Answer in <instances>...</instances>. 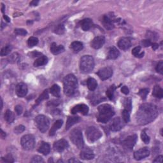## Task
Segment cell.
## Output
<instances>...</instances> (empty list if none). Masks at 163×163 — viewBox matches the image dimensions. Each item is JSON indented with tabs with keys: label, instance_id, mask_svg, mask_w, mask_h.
<instances>
[{
	"label": "cell",
	"instance_id": "obj_60",
	"mask_svg": "<svg viewBox=\"0 0 163 163\" xmlns=\"http://www.w3.org/2000/svg\"><path fill=\"white\" fill-rule=\"evenodd\" d=\"M1 5H2V7H1V12H2V13H3L5 12V6L3 4H1Z\"/></svg>",
	"mask_w": 163,
	"mask_h": 163
},
{
	"label": "cell",
	"instance_id": "obj_28",
	"mask_svg": "<svg viewBox=\"0 0 163 163\" xmlns=\"http://www.w3.org/2000/svg\"><path fill=\"white\" fill-rule=\"evenodd\" d=\"M152 95L155 98L161 99L163 97V91L162 88L159 85H155L153 89Z\"/></svg>",
	"mask_w": 163,
	"mask_h": 163
},
{
	"label": "cell",
	"instance_id": "obj_48",
	"mask_svg": "<svg viewBox=\"0 0 163 163\" xmlns=\"http://www.w3.org/2000/svg\"><path fill=\"white\" fill-rule=\"evenodd\" d=\"M2 160L4 162H14V158L12 157V155H6L5 157H2Z\"/></svg>",
	"mask_w": 163,
	"mask_h": 163
},
{
	"label": "cell",
	"instance_id": "obj_11",
	"mask_svg": "<svg viewBox=\"0 0 163 163\" xmlns=\"http://www.w3.org/2000/svg\"><path fill=\"white\" fill-rule=\"evenodd\" d=\"M78 112L81 113L84 115H87L89 112V107L85 104H79L75 106L71 110V114L74 115L76 114Z\"/></svg>",
	"mask_w": 163,
	"mask_h": 163
},
{
	"label": "cell",
	"instance_id": "obj_23",
	"mask_svg": "<svg viewBox=\"0 0 163 163\" xmlns=\"http://www.w3.org/2000/svg\"><path fill=\"white\" fill-rule=\"evenodd\" d=\"M102 22H103V24L105 27L108 30L112 29L113 28H114V22H113V21L111 19V18L109 17L108 15H105L103 17V18Z\"/></svg>",
	"mask_w": 163,
	"mask_h": 163
},
{
	"label": "cell",
	"instance_id": "obj_56",
	"mask_svg": "<svg viewBox=\"0 0 163 163\" xmlns=\"http://www.w3.org/2000/svg\"><path fill=\"white\" fill-rule=\"evenodd\" d=\"M152 47L153 50L155 51V50H157L159 48V45L156 44V43H153V44H152Z\"/></svg>",
	"mask_w": 163,
	"mask_h": 163
},
{
	"label": "cell",
	"instance_id": "obj_39",
	"mask_svg": "<svg viewBox=\"0 0 163 163\" xmlns=\"http://www.w3.org/2000/svg\"><path fill=\"white\" fill-rule=\"evenodd\" d=\"M124 106L125 110H128V112H131V108H132V103H131V99L130 98H127L125 99L124 103Z\"/></svg>",
	"mask_w": 163,
	"mask_h": 163
},
{
	"label": "cell",
	"instance_id": "obj_51",
	"mask_svg": "<svg viewBox=\"0 0 163 163\" xmlns=\"http://www.w3.org/2000/svg\"><path fill=\"white\" fill-rule=\"evenodd\" d=\"M121 91L122 93H124V94L126 95H128L129 94V90L128 89V87H127V86H123V87H122L121 89Z\"/></svg>",
	"mask_w": 163,
	"mask_h": 163
},
{
	"label": "cell",
	"instance_id": "obj_8",
	"mask_svg": "<svg viewBox=\"0 0 163 163\" xmlns=\"http://www.w3.org/2000/svg\"><path fill=\"white\" fill-rule=\"evenodd\" d=\"M21 144L22 148L26 151L32 150L35 145V137L32 135H24L21 138Z\"/></svg>",
	"mask_w": 163,
	"mask_h": 163
},
{
	"label": "cell",
	"instance_id": "obj_49",
	"mask_svg": "<svg viewBox=\"0 0 163 163\" xmlns=\"http://www.w3.org/2000/svg\"><path fill=\"white\" fill-rule=\"evenodd\" d=\"M141 45L145 46V47H147V46H149L152 45V43L149 40H142L141 42Z\"/></svg>",
	"mask_w": 163,
	"mask_h": 163
},
{
	"label": "cell",
	"instance_id": "obj_1",
	"mask_svg": "<svg viewBox=\"0 0 163 163\" xmlns=\"http://www.w3.org/2000/svg\"><path fill=\"white\" fill-rule=\"evenodd\" d=\"M158 115L157 107L154 104L141 105L136 114V122L139 125H146L154 121Z\"/></svg>",
	"mask_w": 163,
	"mask_h": 163
},
{
	"label": "cell",
	"instance_id": "obj_31",
	"mask_svg": "<svg viewBox=\"0 0 163 163\" xmlns=\"http://www.w3.org/2000/svg\"><path fill=\"white\" fill-rule=\"evenodd\" d=\"M49 92L47 90H45L44 92H43L42 94L39 96L38 98L36 99V103L35 105L34 106H36L37 105H38L40 103L43 101V100H45V99H47L49 98Z\"/></svg>",
	"mask_w": 163,
	"mask_h": 163
},
{
	"label": "cell",
	"instance_id": "obj_10",
	"mask_svg": "<svg viewBox=\"0 0 163 163\" xmlns=\"http://www.w3.org/2000/svg\"><path fill=\"white\" fill-rule=\"evenodd\" d=\"M150 155V151L147 147H144L134 153V158L137 161L141 160Z\"/></svg>",
	"mask_w": 163,
	"mask_h": 163
},
{
	"label": "cell",
	"instance_id": "obj_21",
	"mask_svg": "<svg viewBox=\"0 0 163 163\" xmlns=\"http://www.w3.org/2000/svg\"><path fill=\"white\" fill-rule=\"evenodd\" d=\"M80 121V117L78 116H74V117H71L69 116L68 118L67 122H66V129L68 130V129L71 128L74 124H76Z\"/></svg>",
	"mask_w": 163,
	"mask_h": 163
},
{
	"label": "cell",
	"instance_id": "obj_55",
	"mask_svg": "<svg viewBox=\"0 0 163 163\" xmlns=\"http://www.w3.org/2000/svg\"><path fill=\"white\" fill-rule=\"evenodd\" d=\"M68 162L69 163H74V162H80L79 160L78 159H76L75 158H71L69 160H68Z\"/></svg>",
	"mask_w": 163,
	"mask_h": 163
},
{
	"label": "cell",
	"instance_id": "obj_50",
	"mask_svg": "<svg viewBox=\"0 0 163 163\" xmlns=\"http://www.w3.org/2000/svg\"><path fill=\"white\" fill-rule=\"evenodd\" d=\"M15 111L16 112V114H17L18 115L22 114V111H23V108L21 105H17L15 108Z\"/></svg>",
	"mask_w": 163,
	"mask_h": 163
},
{
	"label": "cell",
	"instance_id": "obj_52",
	"mask_svg": "<svg viewBox=\"0 0 163 163\" xmlns=\"http://www.w3.org/2000/svg\"><path fill=\"white\" fill-rule=\"evenodd\" d=\"M30 55H31V57L35 58V57H38V56L41 55L42 54H41L40 52H37V51H34V52H31V54H30Z\"/></svg>",
	"mask_w": 163,
	"mask_h": 163
},
{
	"label": "cell",
	"instance_id": "obj_5",
	"mask_svg": "<svg viewBox=\"0 0 163 163\" xmlns=\"http://www.w3.org/2000/svg\"><path fill=\"white\" fill-rule=\"evenodd\" d=\"M71 141L78 148L83 149L84 147V141L83 138L82 132L80 129H73L69 135Z\"/></svg>",
	"mask_w": 163,
	"mask_h": 163
},
{
	"label": "cell",
	"instance_id": "obj_22",
	"mask_svg": "<svg viewBox=\"0 0 163 163\" xmlns=\"http://www.w3.org/2000/svg\"><path fill=\"white\" fill-rule=\"evenodd\" d=\"M65 51V48L62 45H58L55 43H53L51 46V52L54 55H58Z\"/></svg>",
	"mask_w": 163,
	"mask_h": 163
},
{
	"label": "cell",
	"instance_id": "obj_53",
	"mask_svg": "<svg viewBox=\"0 0 163 163\" xmlns=\"http://www.w3.org/2000/svg\"><path fill=\"white\" fill-rule=\"evenodd\" d=\"M162 162V155L157 156V157L154 160V162Z\"/></svg>",
	"mask_w": 163,
	"mask_h": 163
},
{
	"label": "cell",
	"instance_id": "obj_2",
	"mask_svg": "<svg viewBox=\"0 0 163 163\" xmlns=\"http://www.w3.org/2000/svg\"><path fill=\"white\" fill-rule=\"evenodd\" d=\"M98 121L101 123L108 122L115 115L114 108L109 104H103L98 107Z\"/></svg>",
	"mask_w": 163,
	"mask_h": 163
},
{
	"label": "cell",
	"instance_id": "obj_46",
	"mask_svg": "<svg viewBox=\"0 0 163 163\" xmlns=\"http://www.w3.org/2000/svg\"><path fill=\"white\" fill-rule=\"evenodd\" d=\"M33 163H36V162H44V159L42 157L39 155H35L33 157L32 160L31 161Z\"/></svg>",
	"mask_w": 163,
	"mask_h": 163
},
{
	"label": "cell",
	"instance_id": "obj_57",
	"mask_svg": "<svg viewBox=\"0 0 163 163\" xmlns=\"http://www.w3.org/2000/svg\"><path fill=\"white\" fill-rule=\"evenodd\" d=\"M39 3V1H32L31 3H30V6H37L38 4Z\"/></svg>",
	"mask_w": 163,
	"mask_h": 163
},
{
	"label": "cell",
	"instance_id": "obj_25",
	"mask_svg": "<svg viewBox=\"0 0 163 163\" xmlns=\"http://www.w3.org/2000/svg\"><path fill=\"white\" fill-rule=\"evenodd\" d=\"M63 124V121L62 120H58L57 121H56L54 125L52 126V127L51 128V131H50L49 132V135L50 136H54L56 131H57L59 129H60L61 128V126Z\"/></svg>",
	"mask_w": 163,
	"mask_h": 163
},
{
	"label": "cell",
	"instance_id": "obj_40",
	"mask_svg": "<svg viewBox=\"0 0 163 163\" xmlns=\"http://www.w3.org/2000/svg\"><path fill=\"white\" fill-rule=\"evenodd\" d=\"M122 119L126 123H128L130 121V114H129V112H128V110H126L124 109V110L122 111Z\"/></svg>",
	"mask_w": 163,
	"mask_h": 163
},
{
	"label": "cell",
	"instance_id": "obj_16",
	"mask_svg": "<svg viewBox=\"0 0 163 163\" xmlns=\"http://www.w3.org/2000/svg\"><path fill=\"white\" fill-rule=\"evenodd\" d=\"M105 42V38L103 36H96L91 42V46L94 49L101 48Z\"/></svg>",
	"mask_w": 163,
	"mask_h": 163
},
{
	"label": "cell",
	"instance_id": "obj_24",
	"mask_svg": "<svg viewBox=\"0 0 163 163\" xmlns=\"http://www.w3.org/2000/svg\"><path fill=\"white\" fill-rule=\"evenodd\" d=\"M84 48V45L82 42L78 41H75L72 42L70 45V49L75 53L80 52Z\"/></svg>",
	"mask_w": 163,
	"mask_h": 163
},
{
	"label": "cell",
	"instance_id": "obj_43",
	"mask_svg": "<svg viewBox=\"0 0 163 163\" xmlns=\"http://www.w3.org/2000/svg\"><path fill=\"white\" fill-rule=\"evenodd\" d=\"M25 130V127L22 125H19L15 127L14 129V132L15 134H21Z\"/></svg>",
	"mask_w": 163,
	"mask_h": 163
},
{
	"label": "cell",
	"instance_id": "obj_27",
	"mask_svg": "<svg viewBox=\"0 0 163 163\" xmlns=\"http://www.w3.org/2000/svg\"><path fill=\"white\" fill-rule=\"evenodd\" d=\"M48 62V58L45 55L40 56L39 58H38L36 61L34 62V66L35 67H40V66H42L46 65Z\"/></svg>",
	"mask_w": 163,
	"mask_h": 163
},
{
	"label": "cell",
	"instance_id": "obj_14",
	"mask_svg": "<svg viewBox=\"0 0 163 163\" xmlns=\"http://www.w3.org/2000/svg\"><path fill=\"white\" fill-rule=\"evenodd\" d=\"M15 92L16 94L19 97H24L28 93L27 85H26L24 83H19L15 87Z\"/></svg>",
	"mask_w": 163,
	"mask_h": 163
},
{
	"label": "cell",
	"instance_id": "obj_35",
	"mask_svg": "<svg viewBox=\"0 0 163 163\" xmlns=\"http://www.w3.org/2000/svg\"><path fill=\"white\" fill-rule=\"evenodd\" d=\"M20 59V55L17 54V53H14L12 54L10 56H9L8 58V61H9V62L10 63H17V62H19Z\"/></svg>",
	"mask_w": 163,
	"mask_h": 163
},
{
	"label": "cell",
	"instance_id": "obj_34",
	"mask_svg": "<svg viewBox=\"0 0 163 163\" xmlns=\"http://www.w3.org/2000/svg\"><path fill=\"white\" fill-rule=\"evenodd\" d=\"M65 32V27L63 24H59L56 26L54 29V33L57 35H62Z\"/></svg>",
	"mask_w": 163,
	"mask_h": 163
},
{
	"label": "cell",
	"instance_id": "obj_41",
	"mask_svg": "<svg viewBox=\"0 0 163 163\" xmlns=\"http://www.w3.org/2000/svg\"><path fill=\"white\" fill-rule=\"evenodd\" d=\"M148 93H149V89L145 88V89H142L141 90H139L138 94L140 96L141 99H145L146 98H147V96Z\"/></svg>",
	"mask_w": 163,
	"mask_h": 163
},
{
	"label": "cell",
	"instance_id": "obj_32",
	"mask_svg": "<svg viewBox=\"0 0 163 163\" xmlns=\"http://www.w3.org/2000/svg\"><path fill=\"white\" fill-rule=\"evenodd\" d=\"M60 91H61V89H60V87L57 84L52 85V87L50 89V92L53 96L58 98L60 97Z\"/></svg>",
	"mask_w": 163,
	"mask_h": 163
},
{
	"label": "cell",
	"instance_id": "obj_15",
	"mask_svg": "<svg viewBox=\"0 0 163 163\" xmlns=\"http://www.w3.org/2000/svg\"><path fill=\"white\" fill-rule=\"evenodd\" d=\"M136 140H137V136L136 135H132L126 138L122 143L126 148L132 149L136 144Z\"/></svg>",
	"mask_w": 163,
	"mask_h": 163
},
{
	"label": "cell",
	"instance_id": "obj_13",
	"mask_svg": "<svg viewBox=\"0 0 163 163\" xmlns=\"http://www.w3.org/2000/svg\"><path fill=\"white\" fill-rule=\"evenodd\" d=\"M69 147V144L68 141L65 139H59L58 141L54 143V149L55 151L61 152L64 151L65 149Z\"/></svg>",
	"mask_w": 163,
	"mask_h": 163
},
{
	"label": "cell",
	"instance_id": "obj_33",
	"mask_svg": "<svg viewBox=\"0 0 163 163\" xmlns=\"http://www.w3.org/2000/svg\"><path fill=\"white\" fill-rule=\"evenodd\" d=\"M141 46H136L132 51V54L134 56H135L136 58H143L144 55V52H141Z\"/></svg>",
	"mask_w": 163,
	"mask_h": 163
},
{
	"label": "cell",
	"instance_id": "obj_47",
	"mask_svg": "<svg viewBox=\"0 0 163 163\" xmlns=\"http://www.w3.org/2000/svg\"><path fill=\"white\" fill-rule=\"evenodd\" d=\"M147 37L150 40H155L157 37V35L155 33L152 31H147Z\"/></svg>",
	"mask_w": 163,
	"mask_h": 163
},
{
	"label": "cell",
	"instance_id": "obj_20",
	"mask_svg": "<svg viewBox=\"0 0 163 163\" xmlns=\"http://www.w3.org/2000/svg\"><path fill=\"white\" fill-rule=\"evenodd\" d=\"M80 25L84 31H87L91 28L92 26V21L91 19H85L80 22Z\"/></svg>",
	"mask_w": 163,
	"mask_h": 163
},
{
	"label": "cell",
	"instance_id": "obj_3",
	"mask_svg": "<svg viewBox=\"0 0 163 163\" xmlns=\"http://www.w3.org/2000/svg\"><path fill=\"white\" fill-rule=\"evenodd\" d=\"M63 84L64 92L66 96H72L75 94L78 87V82L75 75L73 74L68 75L64 78Z\"/></svg>",
	"mask_w": 163,
	"mask_h": 163
},
{
	"label": "cell",
	"instance_id": "obj_54",
	"mask_svg": "<svg viewBox=\"0 0 163 163\" xmlns=\"http://www.w3.org/2000/svg\"><path fill=\"white\" fill-rule=\"evenodd\" d=\"M59 104V101L58 100H54V101H50L48 103V105H54L55 106H57Z\"/></svg>",
	"mask_w": 163,
	"mask_h": 163
},
{
	"label": "cell",
	"instance_id": "obj_18",
	"mask_svg": "<svg viewBox=\"0 0 163 163\" xmlns=\"http://www.w3.org/2000/svg\"><path fill=\"white\" fill-rule=\"evenodd\" d=\"M80 156L81 159H84V160H91V159L94 158V154H93L91 150L89 148L83 150L80 154Z\"/></svg>",
	"mask_w": 163,
	"mask_h": 163
},
{
	"label": "cell",
	"instance_id": "obj_45",
	"mask_svg": "<svg viewBox=\"0 0 163 163\" xmlns=\"http://www.w3.org/2000/svg\"><path fill=\"white\" fill-rule=\"evenodd\" d=\"M162 69H163V61H161L158 62V64L157 65V66H156L155 69L159 74L162 75Z\"/></svg>",
	"mask_w": 163,
	"mask_h": 163
},
{
	"label": "cell",
	"instance_id": "obj_36",
	"mask_svg": "<svg viewBox=\"0 0 163 163\" xmlns=\"http://www.w3.org/2000/svg\"><path fill=\"white\" fill-rule=\"evenodd\" d=\"M115 87L114 85H112L110 87L107 91L106 92V96H107V97L112 100L114 98V92H115Z\"/></svg>",
	"mask_w": 163,
	"mask_h": 163
},
{
	"label": "cell",
	"instance_id": "obj_17",
	"mask_svg": "<svg viewBox=\"0 0 163 163\" xmlns=\"http://www.w3.org/2000/svg\"><path fill=\"white\" fill-rule=\"evenodd\" d=\"M131 40L129 38H122L118 42L119 47L123 51H126L131 47Z\"/></svg>",
	"mask_w": 163,
	"mask_h": 163
},
{
	"label": "cell",
	"instance_id": "obj_6",
	"mask_svg": "<svg viewBox=\"0 0 163 163\" xmlns=\"http://www.w3.org/2000/svg\"><path fill=\"white\" fill-rule=\"evenodd\" d=\"M85 135L88 141L91 143H94L101 137L102 132L101 131L94 126H90L85 131Z\"/></svg>",
	"mask_w": 163,
	"mask_h": 163
},
{
	"label": "cell",
	"instance_id": "obj_37",
	"mask_svg": "<svg viewBox=\"0 0 163 163\" xmlns=\"http://www.w3.org/2000/svg\"><path fill=\"white\" fill-rule=\"evenodd\" d=\"M12 50V46L11 45H6L4 47L2 48L1 51V56H5L9 54Z\"/></svg>",
	"mask_w": 163,
	"mask_h": 163
},
{
	"label": "cell",
	"instance_id": "obj_12",
	"mask_svg": "<svg viewBox=\"0 0 163 163\" xmlns=\"http://www.w3.org/2000/svg\"><path fill=\"white\" fill-rule=\"evenodd\" d=\"M110 129L112 131H119L123 128V123L122 120L119 117H116L112 121L110 124Z\"/></svg>",
	"mask_w": 163,
	"mask_h": 163
},
{
	"label": "cell",
	"instance_id": "obj_30",
	"mask_svg": "<svg viewBox=\"0 0 163 163\" xmlns=\"http://www.w3.org/2000/svg\"><path fill=\"white\" fill-rule=\"evenodd\" d=\"M4 117L5 121L7 122L8 124H11L15 120L14 114H13V112L10 110H7L6 111L4 115Z\"/></svg>",
	"mask_w": 163,
	"mask_h": 163
},
{
	"label": "cell",
	"instance_id": "obj_4",
	"mask_svg": "<svg viewBox=\"0 0 163 163\" xmlns=\"http://www.w3.org/2000/svg\"><path fill=\"white\" fill-rule=\"evenodd\" d=\"M94 68V60L91 55H84L80 62V69L82 74H89Z\"/></svg>",
	"mask_w": 163,
	"mask_h": 163
},
{
	"label": "cell",
	"instance_id": "obj_7",
	"mask_svg": "<svg viewBox=\"0 0 163 163\" xmlns=\"http://www.w3.org/2000/svg\"><path fill=\"white\" fill-rule=\"evenodd\" d=\"M35 123L39 130L43 133L47 131L49 128V120L44 115H38L35 119Z\"/></svg>",
	"mask_w": 163,
	"mask_h": 163
},
{
	"label": "cell",
	"instance_id": "obj_26",
	"mask_svg": "<svg viewBox=\"0 0 163 163\" xmlns=\"http://www.w3.org/2000/svg\"><path fill=\"white\" fill-rule=\"evenodd\" d=\"M120 55V52L117 49L115 46H112L110 49L108 54V59H116L118 58Z\"/></svg>",
	"mask_w": 163,
	"mask_h": 163
},
{
	"label": "cell",
	"instance_id": "obj_59",
	"mask_svg": "<svg viewBox=\"0 0 163 163\" xmlns=\"http://www.w3.org/2000/svg\"><path fill=\"white\" fill-rule=\"evenodd\" d=\"M1 138H5V137H6V133L5 132L3 131L2 129L1 130Z\"/></svg>",
	"mask_w": 163,
	"mask_h": 163
},
{
	"label": "cell",
	"instance_id": "obj_29",
	"mask_svg": "<svg viewBox=\"0 0 163 163\" xmlns=\"http://www.w3.org/2000/svg\"><path fill=\"white\" fill-rule=\"evenodd\" d=\"M87 85L89 89L91 91H94L97 88L98 83L96 82V80L93 78H88L87 81Z\"/></svg>",
	"mask_w": 163,
	"mask_h": 163
},
{
	"label": "cell",
	"instance_id": "obj_44",
	"mask_svg": "<svg viewBox=\"0 0 163 163\" xmlns=\"http://www.w3.org/2000/svg\"><path fill=\"white\" fill-rule=\"evenodd\" d=\"M15 33L17 35H21V36H26L28 34V32L26 30L24 29H15Z\"/></svg>",
	"mask_w": 163,
	"mask_h": 163
},
{
	"label": "cell",
	"instance_id": "obj_19",
	"mask_svg": "<svg viewBox=\"0 0 163 163\" xmlns=\"http://www.w3.org/2000/svg\"><path fill=\"white\" fill-rule=\"evenodd\" d=\"M38 151L39 152L42 153V154L45 155L49 154L50 151H51V147L49 144L44 141H42L40 145Z\"/></svg>",
	"mask_w": 163,
	"mask_h": 163
},
{
	"label": "cell",
	"instance_id": "obj_58",
	"mask_svg": "<svg viewBox=\"0 0 163 163\" xmlns=\"http://www.w3.org/2000/svg\"><path fill=\"white\" fill-rule=\"evenodd\" d=\"M3 18H4V19H5V21H6V22H10V19L7 15H3Z\"/></svg>",
	"mask_w": 163,
	"mask_h": 163
},
{
	"label": "cell",
	"instance_id": "obj_38",
	"mask_svg": "<svg viewBox=\"0 0 163 163\" xmlns=\"http://www.w3.org/2000/svg\"><path fill=\"white\" fill-rule=\"evenodd\" d=\"M38 44V39L36 37H30L28 40V45L29 47H33Z\"/></svg>",
	"mask_w": 163,
	"mask_h": 163
},
{
	"label": "cell",
	"instance_id": "obj_42",
	"mask_svg": "<svg viewBox=\"0 0 163 163\" xmlns=\"http://www.w3.org/2000/svg\"><path fill=\"white\" fill-rule=\"evenodd\" d=\"M141 139L143 140V141H144L145 144H149V142H150V137L147 134H146V132L144 131H143L141 132Z\"/></svg>",
	"mask_w": 163,
	"mask_h": 163
},
{
	"label": "cell",
	"instance_id": "obj_9",
	"mask_svg": "<svg viewBox=\"0 0 163 163\" xmlns=\"http://www.w3.org/2000/svg\"><path fill=\"white\" fill-rule=\"evenodd\" d=\"M97 75L102 80H106L113 75V69L110 67H105L99 69Z\"/></svg>",
	"mask_w": 163,
	"mask_h": 163
}]
</instances>
